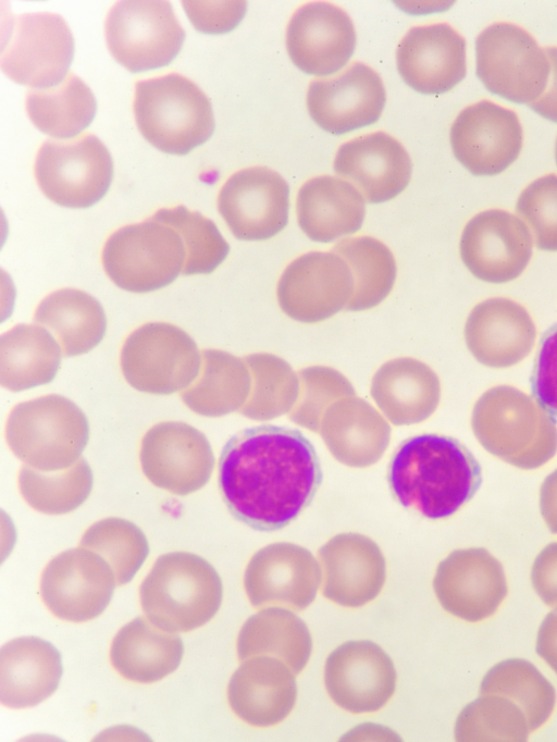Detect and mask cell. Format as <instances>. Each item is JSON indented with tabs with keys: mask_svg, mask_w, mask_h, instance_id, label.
Returning <instances> with one entry per match:
<instances>
[{
	"mask_svg": "<svg viewBox=\"0 0 557 742\" xmlns=\"http://www.w3.org/2000/svg\"><path fill=\"white\" fill-rule=\"evenodd\" d=\"M321 481L318 454L296 429H245L226 442L219 459V486L228 510L260 531L280 530L294 521Z\"/></svg>",
	"mask_w": 557,
	"mask_h": 742,
	"instance_id": "cell-1",
	"label": "cell"
},
{
	"mask_svg": "<svg viewBox=\"0 0 557 742\" xmlns=\"http://www.w3.org/2000/svg\"><path fill=\"white\" fill-rule=\"evenodd\" d=\"M387 481L404 507L429 519H443L474 496L482 469L458 440L423 433L400 443L391 458Z\"/></svg>",
	"mask_w": 557,
	"mask_h": 742,
	"instance_id": "cell-2",
	"label": "cell"
},
{
	"mask_svg": "<svg viewBox=\"0 0 557 742\" xmlns=\"http://www.w3.org/2000/svg\"><path fill=\"white\" fill-rule=\"evenodd\" d=\"M471 426L490 454L523 470L545 465L557 453L556 421L524 392L497 385L475 401Z\"/></svg>",
	"mask_w": 557,
	"mask_h": 742,
	"instance_id": "cell-3",
	"label": "cell"
},
{
	"mask_svg": "<svg viewBox=\"0 0 557 742\" xmlns=\"http://www.w3.org/2000/svg\"><path fill=\"white\" fill-rule=\"evenodd\" d=\"M223 586L216 570L202 557L174 552L160 556L140 585L147 618L169 632L206 624L219 610Z\"/></svg>",
	"mask_w": 557,
	"mask_h": 742,
	"instance_id": "cell-4",
	"label": "cell"
},
{
	"mask_svg": "<svg viewBox=\"0 0 557 742\" xmlns=\"http://www.w3.org/2000/svg\"><path fill=\"white\" fill-rule=\"evenodd\" d=\"M134 114L144 138L169 154H187L214 132V115L206 94L180 74L139 81Z\"/></svg>",
	"mask_w": 557,
	"mask_h": 742,
	"instance_id": "cell-5",
	"label": "cell"
},
{
	"mask_svg": "<svg viewBox=\"0 0 557 742\" xmlns=\"http://www.w3.org/2000/svg\"><path fill=\"white\" fill-rule=\"evenodd\" d=\"M5 438L13 454L45 472L72 467L89 440V424L71 399L52 394L16 405L9 415Z\"/></svg>",
	"mask_w": 557,
	"mask_h": 742,
	"instance_id": "cell-6",
	"label": "cell"
},
{
	"mask_svg": "<svg viewBox=\"0 0 557 742\" xmlns=\"http://www.w3.org/2000/svg\"><path fill=\"white\" fill-rule=\"evenodd\" d=\"M181 235L152 218L114 232L102 251L104 271L120 288L149 293L168 286L184 269Z\"/></svg>",
	"mask_w": 557,
	"mask_h": 742,
	"instance_id": "cell-7",
	"label": "cell"
},
{
	"mask_svg": "<svg viewBox=\"0 0 557 742\" xmlns=\"http://www.w3.org/2000/svg\"><path fill=\"white\" fill-rule=\"evenodd\" d=\"M475 53L476 75L490 92L530 104L545 91L547 54L523 28L505 22L490 25L478 36Z\"/></svg>",
	"mask_w": 557,
	"mask_h": 742,
	"instance_id": "cell-8",
	"label": "cell"
},
{
	"mask_svg": "<svg viewBox=\"0 0 557 742\" xmlns=\"http://www.w3.org/2000/svg\"><path fill=\"white\" fill-rule=\"evenodd\" d=\"M35 175L51 201L84 209L97 203L109 190L113 161L104 144L90 133L67 140L47 139L38 150Z\"/></svg>",
	"mask_w": 557,
	"mask_h": 742,
	"instance_id": "cell-9",
	"label": "cell"
},
{
	"mask_svg": "<svg viewBox=\"0 0 557 742\" xmlns=\"http://www.w3.org/2000/svg\"><path fill=\"white\" fill-rule=\"evenodd\" d=\"M185 36L168 1H120L106 18L108 49L116 62L133 73L170 64L181 51Z\"/></svg>",
	"mask_w": 557,
	"mask_h": 742,
	"instance_id": "cell-10",
	"label": "cell"
},
{
	"mask_svg": "<svg viewBox=\"0 0 557 742\" xmlns=\"http://www.w3.org/2000/svg\"><path fill=\"white\" fill-rule=\"evenodd\" d=\"M121 368L135 389L169 395L195 382L201 369V356L185 331L173 324L152 322L126 338Z\"/></svg>",
	"mask_w": 557,
	"mask_h": 742,
	"instance_id": "cell-11",
	"label": "cell"
},
{
	"mask_svg": "<svg viewBox=\"0 0 557 742\" xmlns=\"http://www.w3.org/2000/svg\"><path fill=\"white\" fill-rule=\"evenodd\" d=\"M0 53L3 73L33 89L61 83L74 57V38L66 22L49 12L24 13L9 23Z\"/></svg>",
	"mask_w": 557,
	"mask_h": 742,
	"instance_id": "cell-12",
	"label": "cell"
},
{
	"mask_svg": "<svg viewBox=\"0 0 557 742\" xmlns=\"http://www.w3.org/2000/svg\"><path fill=\"white\" fill-rule=\"evenodd\" d=\"M533 251L528 225L516 214L500 209L482 211L471 218L461 233L460 258L480 281L502 284L519 277Z\"/></svg>",
	"mask_w": 557,
	"mask_h": 742,
	"instance_id": "cell-13",
	"label": "cell"
},
{
	"mask_svg": "<svg viewBox=\"0 0 557 742\" xmlns=\"http://www.w3.org/2000/svg\"><path fill=\"white\" fill-rule=\"evenodd\" d=\"M115 584V574L106 559L81 546L59 554L47 565L40 593L53 615L84 622L102 614Z\"/></svg>",
	"mask_w": 557,
	"mask_h": 742,
	"instance_id": "cell-14",
	"label": "cell"
},
{
	"mask_svg": "<svg viewBox=\"0 0 557 742\" xmlns=\"http://www.w3.org/2000/svg\"><path fill=\"white\" fill-rule=\"evenodd\" d=\"M352 289V274L342 257L332 251H310L285 268L276 296L286 316L298 322L317 323L344 309Z\"/></svg>",
	"mask_w": 557,
	"mask_h": 742,
	"instance_id": "cell-15",
	"label": "cell"
},
{
	"mask_svg": "<svg viewBox=\"0 0 557 742\" xmlns=\"http://www.w3.org/2000/svg\"><path fill=\"white\" fill-rule=\"evenodd\" d=\"M140 465L156 486L175 495H188L209 481L214 456L206 435L180 421L153 425L143 437Z\"/></svg>",
	"mask_w": 557,
	"mask_h": 742,
	"instance_id": "cell-16",
	"label": "cell"
},
{
	"mask_svg": "<svg viewBox=\"0 0 557 742\" xmlns=\"http://www.w3.org/2000/svg\"><path fill=\"white\" fill-rule=\"evenodd\" d=\"M218 208L233 235L264 240L286 226L289 186L275 171L252 166L233 174L222 186Z\"/></svg>",
	"mask_w": 557,
	"mask_h": 742,
	"instance_id": "cell-17",
	"label": "cell"
},
{
	"mask_svg": "<svg viewBox=\"0 0 557 742\" xmlns=\"http://www.w3.org/2000/svg\"><path fill=\"white\" fill-rule=\"evenodd\" d=\"M523 132L517 114L482 100L463 109L450 128L455 158L475 176H494L519 157Z\"/></svg>",
	"mask_w": 557,
	"mask_h": 742,
	"instance_id": "cell-18",
	"label": "cell"
},
{
	"mask_svg": "<svg viewBox=\"0 0 557 742\" xmlns=\"http://www.w3.org/2000/svg\"><path fill=\"white\" fill-rule=\"evenodd\" d=\"M433 588L445 610L470 622L492 616L507 594L502 564L481 547L451 552L437 566Z\"/></svg>",
	"mask_w": 557,
	"mask_h": 742,
	"instance_id": "cell-19",
	"label": "cell"
},
{
	"mask_svg": "<svg viewBox=\"0 0 557 742\" xmlns=\"http://www.w3.org/2000/svg\"><path fill=\"white\" fill-rule=\"evenodd\" d=\"M325 688L331 698L354 714L381 709L396 689L389 656L375 643L361 640L339 645L327 657Z\"/></svg>",
	"mask_w": 557,
	"mask_h": 742,
	"instance_id": "cell-20",
	"label": "cell"
},
{
	"mask_svg": "<svg viewBox=\"0 0 557 742\" xmlns=\"http://www.w3.org/2000/svg\"><path fill=\"white\" fill-rule=\"evenodd\" d=\"M321 577L320 566L307 548L281 542L251 557L244 586L255 607L285 606L298 611L313 602Z\"/></svg>",
	"mask_w": 557,
	"mask_h": 742,
	"instance_id": "cell-21",
	"label": "cell"
},
{
	"mask_svg": "<svg viewBox=\"0 0 557 742\" xmlns=\"http://www.w3.org/2000/svg\"><path fill=\"white\" fill-rule=\"evenodd\" d=\"M386 92L380 75L356 62L336 77L313 81L307 94L310 118L323 131L342 135L375 123Z\"/></svg>",
	"mask_w": 557,
	"mask_h": 742,
	"instance_id": "cell-22",
	"label": "cell"
},
{
	"mask_svg": "<svg viewBox=\"0 0 557 742\" xmlns=\"http://www.w3.org/2000/svg\"><path fill=\"white\" fill-rule=\"evenodd\" d=\"M356 32L348 14L327 2L299 8L286 30V47L293 63L304 73L329 76L350 60Z\"/></svg>",
	"mask_w": 557,
	"mask_h": 742,
	"instance_id": "cell-23",
	"label": "cell"
},
{
	"mask_svg": "<svg viewBox=\"0 0 557 742\" xmlns=\"http://www.w3.org/2000/svg\"><path fill=\"white\" fill-rule=\"evenodd\" d=\"M396 64L410 88L423 95H441L466 76V41L446 23L416 26L400 40Z\"/></svg>",
	"mask_w": 557,
	"mask_h": 742,
	"instance_id": "cell-24",
	"label": "cell"
},
{
	"mask_svg": "<svg viewBox=\"0 0 557 742\" xmlns=\"http://www.w3.org/2000/svg\"><path fill=\"white\" fill-rule=\"evenodd\" d=\"M463 335L476 361L488 368L503 369L529 356L536 339V326L519 302L492 297L472 308Z\"/></svg>",
	"mask_w": 557,
	"mask_h": 742,
	"instance_id": "cell-25",
	"label": "cell"
},
{
	"mask_svg": "<svg viewBox=\"0 0 557 742\" xmlns=\"http://www.w3.org/2000/svg\"><path fill=\"white\" fill-rule=\"evenodd\" d=\"M412 164L407 150L391 135L375 132L343 144L334 172L349 182L369 203H382L408 186Z\"/></svg>",
	"mask_w": 557,
	"mask_h": 742,
	"instance_id": "cell-26",
	"label": "cell"
},
{
	"mask_svg": "<svg viewBox=\"0 0 557 742\" xmlns=\"http://www.w3.org/2000/svg\"><path fill=\"white\" fill-rule=\"evenodd\" d=\"M324 570L323 595L345 607L373 601L385 583L384 556L375 542L359 533H341L319 549Z\"/></svg>",
	"mask_w": 557,
	"mask_h": 742,
	"instance_id": "cell-27",
	"label": "cell"
},
{
	"mask_svg": "<svg viewBox=\"0 0 557 742\" xmlns=\"http://www.w3.org/2000/svg\"><path fill=\"white\" fill-rule=\"evenodd\" d=\"M227 695L232 709L245 722L270 727L293 710L297 683L284 661L273 656H258L244 661L233 673Z\"/></svg>",
	"mask_w": 557,
	"mask_h": 742,
	"instance_id": "cell-28",
	"label": "cell"
},
{
	"mask_svg": "<svg viewBox=\"0 0 557 742\" xmlns=\"http://www.w3.org/2000/svg\"><path fill=\"white\" fill-rule=\"evenodd\" d=\"M62 673L53 644L34 635L13 639L0 650V701L10 708L38 705L57 690Z\"/></svg>",
	"mask_w": 557,
	"mask_h": 742,
	"instance_id": "cell-29",
	"label": "cell"
},
{
	"mask_svg": "<svg viewBox=\"0 0 557 742\" xmlns=\"http://www.w3.org/2000/svg\"><path fill=\"white\" fill-rule=\"evenodd\" d=\"M319 432L332 456L354 468L377 462L392 433L382 415L356 395L332 404L323 415Z\"/></svg>",
	"mask_w": 557,
	"mask_h": 742,
	"instance_id": "cell-30",
	"label": "cell"
},
{
	"mask_svg": "<svg viewBox=\"0 0 557 742\" xmlns=\"http://www.w3.org/2000/svg\"><path fill=\"white\" fill-rule=\"evenodd\" d=\"M371 396L395 425L422 422L436 410L441 383L436 373L414 358L392 359L372 378Z\"/></svg>",
	"mask_w": 557,
	"mask_h": 742,
	"instance_id": "cell-31",
	"label": "cell"
},
{
	"mask_svg": "<svg viewBox=\"0 0 557 742\" xmlns=\"http://www.w3.org/2000/svg\"><path fill=\"white\" fill-rule=\"evenodd\" d=\"M366 201L349 182L322 175L307 181L297 196V219L313 242L330 243L362 226Z\"/></svg>",
	"mask_w": 557,
	"mask_h": 742,
	"instance_id": "cell-32",
	"label": "cell"
},
{
	"mask_svg": "<svg viewBox=\"0 0 557 742\" xmlns=\"http://www.w3.org/2000/svg\"><path fill=\"white\" fill-rule=\"evenodd\" d=\"M183 653L180 635L158 628L145 617H137L114 636L110 658L125 679L152 683L175 671Z\"/></svg>",
	"mask_w": 557,
	"mask_h": 742,
	"instance_id": "cell-33",
	"label": "cell"
},
{
	"mask_svg": "<svg viewBox=\"0 0 557 742\" xmlns=\"http://www.w3.org/2000/svg\"><path fill=\"white\" fill-rule=\"evenodd\" d=\"M35 322L48 329L62 355L75 357L94 349L103 338L107 318L101 304L79 289H59L38 306Z\"/></svg>",
	"mask_w": 557,
	"mask_h": 742,
	"instance_id": "cell-34",
	"label": "cell"
},
{
	"mask_svg": "<svg viewBox=\"0 0 557 742\" xmlns=\"http://www.w3.org/2000/svg\"><path fill=\"white\" fill-rule=\"evenodd\" d=\"M61 356L59 343L46 327L18 324L0 337V383L12 392L48 384Z\"/></svg>",
	"mask_w": 557,
	"mask_h": 742,
	"instance_id": "cell-35",
	"label": "cell"
},
{
	"mask_svg": "<svg viewBox=\"0 0 557 742\" xmlns=\"http://www.w3.org/2000/svg\"><path fill=\"white\" fill-rule=\"evenodd\" d=\"M312 640L305 621L290 610L269 607L252 615L237 639L238 657L244 660L268 655L284 661L294 675L307 665Z\"/></svg>",
	"mask_w": 557,
	"mask_h": 742,
	"instance_id": "cell-36",
	"label": "cell"
},
{
	"mask_svg": "<svg viewBox=\"0 0 557 742\" xmlns=\"http://www.w3.org/2000/svg\"><path fill=\"white\" fill-rule=\"evenodd\" d=\"M250 389L251 375L245 360L223 350L205 349L200 375L181 397L200 416L222 417L239 411Z\"/></svg>",
	"mask_w": 557,
	"mask_h": 742,
	"instance_id": "cell-37",
	"label": "cell"
},
{
	"mask_svg": "<svg viewBox=\"0 0 557 742\" xmlns=\"http://www.w3.org/2000/svg\"><path fill=\"white\" fill-rule=\"evenodd\" d=\"M26 111L42 133L53 138L71 139L92 122L97 102L86 83L69 73L55 86L30 89L26 96Z\"/></svg>",
	"mask_w": 557,
	"mask_h": 742,
	"instance_id": "cell-38",
	"label": "cell"
},
{
	"mask_svg": "<svg viewBox=\"0 0 557 742\" xmlns=\"http://www.w3.org/2000/svg\"><path fill=\"white\" fill-rule=\"evenodd\" d=\"M332 252L348 264L354 280L349 311H363L379 306L391 293L396 280V261L389 248L370 236L338 242Z\"/></svg>",
	"mask_w": 557,
	"mask_h": 742,
	"instance_id": "cell-39",
	"label": "cell"
},
{
	"mask_svg": "<svg viewBox=\"0 0 557 742\" xmlns=\"http://www.w3.org/2000/svg\"><path fill=\"white\" fill-rule=\"evenodd\" d=\"M481 694H498L515 702L525 714L530 730L541 727L552 715L556 694L549 681L528 660L510 658L492 667L484 676Z\"/></svg>",
	"mask_w": 557,
	"mask_h": 742,
	"instance_id": "cell-40",
	"label": "cell"
},
{
	"mask_svg": "<svg viewBox=\"0 0 557 742\" xmlns=\"http://www.w3.org/2000/svg\"><path fill=\"white\" fill-rule=\"evenodd\" d=\"M244 360L250 371L251 389L239 413L258 421L289 413L299 394L298 373L272 354H251Z\"/></svg>",
	"mask_w": 557,
	"mask_h": 742,
	"instance_id": "cell-41",
	"label": "cell"
},
{
	"mask_svg": "<svg viewBox=\"0 0 557 742\" xmlns=\"http://www.w3.org/2000/svg\"><path fill=\"white\" fill-rule=\"evenodd\" d=\"M92 471L81 458L72 467L45 472L25 465L18 474L23 498L35 510L48 515H63L78 508L92 489Z\"/></svg>",
	"mask_w": 557,
	"mask_h": 742,
	"instance_id": "cell-42",
	"label": "cell"
},
{
	"mask_svg": "<svg viewBox=\"0 0 557 742\" xmlns=\"http://www.w3.org/2000/svg\"><path fill=\"white\" fill-rule=\"evenodd\" d=\"M530 727L523 710L498 694H481L459 714L455 737L461 742L527 741Z\"/></svg>",
	"mask_w": 557,
	"mask_h": 742,
	"instance_id": "cell-43",
	"label": "cell"
},
{
	"mask_svg": "<svg viewBox=\"0 0 557 742\" xmlns=\"http://www.w3.org/2000/svg\"><path fill=\"white\" fill-rule=\"evenodd\" d=\"M81 546L106 559L119 585L134 578L149 554L144 532L122 518H106L94 523L84 533Z\"/></svg>",
	"mask_w": 557,
	"mask_h": 742,
	"instance_id": "cell-44",
	"label": "cell"
},
{
	"mask_svg": "<svg viewBox=\"0 0 557 742\" xmlns=\"http://www.w3.org/2000/svg\"><path fill=\"white\" fill-rule=\"evenodd\" d=\"M152 219L172 226L186 248L184 275L209 274L227 257L230 246L216 225L197 211L184 206L158 210Z\"/></svg>",
	"mask_w": 557,
	"mask_h": 742,
	"instance_id": "cell-45",
	"label": "cell"
},
{
	"mask_svg": "<svg viewBox=\"0 0 557 742\" xmlns=\"http://www.w3.org/2000/svg\"><path fill=\"white\" fill-rule=\"evenodd\" d=\"M299 394L289 419L312 432H319L327 408L335 401L355 396L351 383L337 370L312 366L298 372Z\"/></svg>",
	"mask_w": 557,
	"mask_h": 742,
	"instance_id": "cell-46",
	"label": "cell"
},
{
	"mask_svg": "<svg viewBox=\"0 0 557 742\" xmlns=\"http://www.w3.org/2000/svg\"><path fill=\"white\" fill-rule=\"evenodd\" d=\"M516 211L532 232L535 246L557 251V174L543 175L519 195Z\"/></svg>",
	"mask_w": 557,
	"mask_h": 742,
	"instance_id": "cell-47",
	"label": "cell"
},
{
	"mask_svg": "<svg viewBox=\"0 0 557 742\" xmlns=\"http://www.w3.org/2000/svg\"><path fill=\"white\" fill-rule=\"evenodd\" d=\"M531 389L537 404L557 421V323L542 335Z\"/></svg>",
	"mask_w": 557,
	"mask_h": 742,
	"instance_id": "cell-48",
	"label": "cell"
},
{
	"mask_svg": "<svg viewBox=\"0 0 557 742\" xmlns=\"http://www.w3.org/2000/svg\"><path fill=\"white\" fill-rule=\"evenodd\" d=\"M194 27L203 34H224L233 30L247 10L245 1H183Z\"/></svg>",
	"mask_w": 557,
	"mask_h": 742,
	"instance_id": "cell-49",
	"label": "cell"
},
{
	"mask_svg": "<svg viewBox=\"0 0 557 742\" xmlns=\"http://www.w3.org/2000/svg\"><path fill=\"white\" fill-rule=\"evenodd\" d=\"M531 581L541 599L557 608V543L546 545L536 556Z\"/></svg>",
	"mask_w": 557,
	"mask_h": 742,
	"instance_id": "cell-50",
	"label": "cell"
},
{
	"mask_svg": "<svg viewBox=\"0 0 557 742\" xmlns=\"http://www.w3.org/2000/svg\"><path fill=\"white\" fill-rule=\"evenodd\" d=\"M550 72L545 91L540 98L528 104L542 118L557 123V48H546Z\"/></svg>",
	"mask_w": 557,
	"mask_h": 742,
	"instance_id": "cell-51",
	"label": "cell"
},
{
	"mask_svg": "<svg viewBox=\"0 0 557 742\" xmlns=\"http://www.w3.org/2000/svg\"><path fill=\"white\" fill-rule=\"evenodd\" d=\"M536 652L557 673V610L549 613L542 621Z\"/></svg>",
	"mask_w": 557,
	"mask_h": 742,
	"instance_id": "cell-52",
	"label": "cell"
},
{
	"mask_svg": "<svg viewBox=\"0 0 557 742\" xmlns=\"http://www.w3.org/2000/svg\"><path fill=\"white\" fill-rule=\"evenodd\" d=\"M540 510L549 531L557 534V469L541 485Z\"/></svg>",
	"mask_w": 557,
	"mask_h": 742,
	"instance_id": "cell-53",
	"label": "cell"
},
{
	"mask_svg": "<svg viewBox=\"0 0 557 742\" xmlns=\"http://www.w3.org/2000/svg\"><path fill=\"white\" fill-rule=\"evenodd\" d=\"M555 159H556V163H557V140H556V146H555Z\"/></svg>",
	"mask_w": 557,
	"mask_h": 742,
	"instance_id": "cell-54",
	"label": "cell"
}]
</instances>
